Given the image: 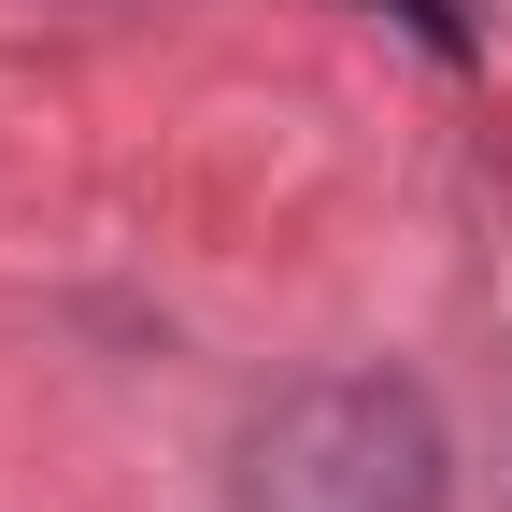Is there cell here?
Listing matches in <instances>:
<instances>
[{
  "instance_id": "6da1fadb",
  "label": "cell",
  "mask_w": 512,
  "mask_h": 512,
  "mask_svg": "<svg viewBox=\"0 0 512 512\" xmlns=\"http://www.w3.org/2000/svg\"><path fill=\"white\" fill-rule=\"evenodd\" d=\"M242 512H441V413L413 384H299L242 441Z\"/></svg>"
}]
</instances>
